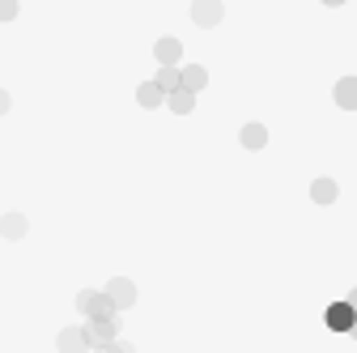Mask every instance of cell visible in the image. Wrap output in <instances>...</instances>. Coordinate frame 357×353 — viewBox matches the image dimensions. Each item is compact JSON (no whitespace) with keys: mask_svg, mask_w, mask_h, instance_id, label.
I'll return each mask as SVG.
<instances>
[{"mask_svg":"<svg viewBox=\"0 0 357 353\" xmlns=\"http://www.w3.org/2000/svg\"><path fill=\"white\" fill-rule=\"evenodd\" d=\"M238 141H243L247 149H264V145H268V128H264V123H243Z\"/></svg>","mask_w":357,"mask_h":353,"instance_id":"obj_11","label":"cell"},{"mask_svg":"<svg viewBox=\"0 0 357 353\" xmlns=\"http://www.w3.org/2000/svg\"><path fill=\"white\" fill-rule=\"evenodd\" d=\"M26 226H30V222H26L22 213H5V222H0V234H5V239H22Z\"/></svg>","mask_w":357,"mask_h":353,"instance_id":"obj_14","label":"cell"},{"mask_svg":"<svg viewBox=\"0 0 357 353\" xmlns=\"http://www.w3.org/2000/svg\"><path fill=\"white\" fill-rule=\"evenodd\" d=\"M89 353H137V349H132L128 340H119V336H115V340H107V345H94Z\"/></svg>","mask_w":357,"mask_h":353,"instance_id":"obj_16","label":"cell"},{"mask_svg":"<svg viewBox=\"0 0 357 353\" xmlns=\"http://www.w3.org/2000/svg\"><path fill=\"white\" fill-rule=\"evenodd\" d=\"M153 56H158V64H178V56H183V43H178V38H158Z\"/></svg>","mask_w":357,"mask_h":353,"instance_id":"obj_10","label":"cell"},{"mask_svg":"<svg viewBox=\"0 0 357 353\" xmlns=\"http://www.w3.org/2000/svg\"><path fill=\"white\" fill-rule=\"evenodd\" d=\"M192 22L196 26H217L221 22V0H192Z\"/></svg>","mask_w":357,"mask_h":353,"instance_id":"obj_4","label":"cell"},{"mask_svg":"<svg viewBox=\"0 0 357 353\" xmlns=\"http://www.w3.org/2000/svg\"><path fill=\"white\" fill-rule=\"evenodd\" d=\"M102 294L111 298V306H115V311H123V306H132V302H137V285H132L128 277H111Z\"/></svg>","mask_w":357,"mask_h":353,"instance_id":"obj_2","label":"cell"},{"mask_svg":"<svg viewBox=\"0 0 357 353\" xmlns=\"http://www.w3.org/2000/svg\"><path fill=\"white\" fill-rule=\"evenodd\" d=\"M137 103H141V107H162V103H166V90H162L158 81H145L141 90H137Z\"/></svg>","mask_w":357,"mask_h":353,"instance_id":"obj_12","label":"cell"},{"mask_svg":"<svg viewBox=\"0 0 357 353\" xmlns=\"http://www.w3.org/2000/svg\"><path fill=\"white\" fill-rule=\"evenodd\" d=\"M178 85H183V90H192V94H200L204 85H208L204 64H183V68H178Z\"/></svg>","mask_w":357,"mask_h":353,"instance_id":"obj_7","label":"cell"},{"mask_svg":"<svg viewBox=\"0 0 357 353\" xmlns=\"http://www.w3.org/2000/svg\"><path fill=\"white\" fill-rule=\"evenodd\" d=\"M56 349H60V353H89V336H85V328H64V332L56 336Z\"/></svg>","mask_w":357,"mask_h":353,"instance_id":"obj_6","label":"cell"},{"mask_svg":"<svg viewBox=\"0 0 357 353\" xmlns=\"http://www.w3.org/2000/svg\"><path fill=\"white\" fill-rule=\"evenodd\" d=\"M115 320H119V315H115ZM115 320H85V324H81V328H85V336H89V349L115 340Z\"/></svg>","mask_w":357,"mask_h":353,"instance_id":"obj_3","label":"cell"},{"mask_svg":"<svg viewBox=\"0 0 357 353\" xmlns=\"http://www.w3.org/2000/svg\"><path fill=\"white\" fill-rule=\"evenodd\" d=\"M349 306H353V328H349V332H353V336H357V290H353V294H349Z\"/></svg>","mask_w":357,"mask_h":353,"instance_id":"obj_18","label":"cell"},{"mask_svg":"<svg viewBox=\"0 0 357 353\" xmlns=\"http://www.w3.org/2000/svg\"><path fill=\"white\" fill-rule=\"evenodd\" d=\"M17 17V0H0V22H13Z\"/></svg>","mask_w":357,"mask_h":353,"instance_id":"obj_17","label":"cell"},{"mask_svg":"<svg viewBox=\"0 0 357 353\" xmlns=\"http://www.w3.org/2000/svg\"><path fill=\"white\" fill-rule=\"evenodd\" d=\"M324 5H344V0H324Z\"/></svg>","mask_w":357,"mask_h":353,"instance_id":"obj_20","label":"cell"},{"mask_svg":"<svg viewBox=\"0 0 357 353\" xmlns=\"http://www.w3.org/2000/svg\"><path fill=\"white\" fill-rule=\"evenodd\" d=\"M166 107H170L174 115H192V111H196V94L178 85V90H170V94H166Z\"/></svg>","mask_w":357,"mask_h":353,"instance_id":"obj_9","label":"cell"},{"mask_svg":"<svg viewBox=\"0 0 357 353\" xmlns=\"http://www.w3.org/2000/svg\"><path fill=\"white\" fill-rule=\"evenodd\" d=\"M162 90L170 94V90H178V64H158V77H153Z\"/></svg>","mask_w":357,"mask_h":353,"instance_id":"obj_15","label":"cell"},{"mask_svg":"<svg viewBox=\"0 0 357 353\" xmlns=\"http://www.w3.org/2000/svg\"><path fill=\"white\" fill-rule=\"evenodd\" d=\"M77 311H81L85 320H115V315H119L102 290H81V294H77Z\"/></svg>","mask_w":357,"mask_h":353,"instance_id":"obj_1","label":"cell"},{"mask_svg":"<svg viewBox=\"0 0 357 353\" xmlns=\"http://www.w3.org/2000/svg\"><path fill=\"white\" fill-rule=\"evenodd\" d=\"M9 111V90H0V115Z\"/></svg>","mask_w":357,"mask_h":353,"instance_id":"obj_19","label":"cell"},{"mask_svg":"<svg viewBox=\"0 0 357 353\" xmlns=\"http://www.w3.org/2000/svg\"><path fill=\"white\" fill-rule=\"evenodd\" d=\"M332 94H336V107H344V111H357V77H340Z\"/></svg>","mask_w":357,"mask_h":353,"instance_id":"obj_8","label":"cell"},{"mask_svg":"<svg viewBox=\"0 0 357 353\" xmlns=\"http://www.w3.org/2000/svg\"><path fill=\"white\" fill-rule=\"evenodd\" d=\"M324 320H328V328H332V332H349V328H353V306H349V298L332 302Z\"/></svg>","mask_w":357,"mask_h":353,"instance_id":"obj_5","label":"cell"},{"mask_svg":"<svg viewBox=\"0 0 357 353\" xmlns=\"http://www.w3.org/2000/svg\"><path fill=\"white\" fill-rule=\"evenodd\" d=\"M336 179H315V183H310V200H315V204H332L336 200Z\"/></svg>","mask_w":357,"mask_h":353,"instance_id":"obj_13","label":"cell"}]
</instances>
